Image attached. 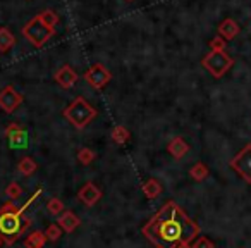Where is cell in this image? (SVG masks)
Masks as SVG:
<instances>
[{
  "instance_id": "cell-1",
  "label": "cell",
  "mask_w": 251,
  "mask_h": 248,
  "mask_svg": "<svg viewBox=\"0 0 251 248\" xmlns=\"http://www.w3.org/2000/svg\"><path fill=\"white\" fill-rule=\"evenodd\" d=\"M200 226L174 200H169L141 227L143 236L155 248H191L200 236Z\"/></svg>"
},
{
  "instance_id": "cell-2",
  "label": "cell",
  "mask_w": 251,
  "mask_h": 248,
  "mask_svg": "<svg viewBox=\"0 0 251 248\" xmlns=\"http://www.w3.org/2000/svg\"><path fill=\"white\" fill-rule=\"evenodd\" d=\"M29 226L31 219H25L21 207L16 205L14 200H9L0 207V238L5 245H14Z\"/></svg>"
},
{
  "instance_id": "cell-3",
  "label": "cell",
  "mask_w": 251,
  "mask_h": 248,
  "mask_svg": "<svg viewBox=\"0 0 251 248\" xmlns=\"http://www.w3.org/2000/svg\"><path fill=\"white\" fill-rule=\"evenodd\" d=\"M62 114L76 130H83L97 117V109L91 107L83 97H76L73 104L64 109Z\"/></svg>"
},
{
  "instance_id": "cell-4",
  "label": "cell",
  "mask_w": 251,
  "mask_h": 248,
  "mask_svg": "<svg viewBox=\"0 0 251 248\" xmlns=\"http://www.w3.org/2000/svg\"><path fill=\"white\" fill-rule=\"evenodd\" d=\"M201 66L212 74L213 78H222L230 67L234 66V59L230 55H227L226 50L224 52H212L206 54L205 57L201 59Z\"/></svg>"
},
{
  "instance_id": "cell-5",
  "label": "cell",
  "mask_w": 251,
  "mask_h": 248,
  "mask_svg": "<svg viewBox=\"0 0 251 248\" xmlns=\"http://www.w3.org/2000/svg\"><path fill=\"white\" fill-rule=\"evenodd\" d=\"M52 35H53V29H50L49 26L43 25L38 16L33 18L31 21L23 28V36H25L33 47H36V49L45 45Z\"/></svg>"
},
{
  "instance_id": "cell-6",
  "label": "cell",
  "mask_w": 251,
  "mask_h": 248,
  "mask_svg": "<svg viewBox=\"0 0 251 248\" xmlns=\"http://www.w3.org/2000/svg\"><path fill=\"white\" fill-rule=\"evenodd\" d=\"M230 169L244 179V183L251 185V143H246L229 162Z\"/></svg>"
},
{
  "instance_id": "cell-7",
  "label": "cell",
  "mask_w": 251,
  "mask_h": 248,
  "mask_svg": "<svg viewBox=\"0 0 251 248\" xmlns=\"http://www.w3.org/2000/svg\"><path fill=\"white\" fill-rule=\"evenodd\" d=\"M84 80H86L88 84H90L91 88H95V90H103V88L110 83L112 73L103 64L97 62L84 73Z\"/></svg>"
},
{
  "instance_id": "cell-8",
  "label": "cell",
  "mask_w": 251,
  "mask_h": 248,
  "mask_svg": "<svg viewBox=\"0 0 251 248\" xmlns=\"http://www.w3.org/2000/svg\"><path fill=\"white\" fill-rule=\"evenodd\" d=\"M21 104H23V95L19 93V91H16L14 86L7 84L4 90L0 91V109L4 112L11 114V112H14Z\"/></svg>"
},
{
  "instance_id": "cell-9",
  "label": "cell",
  "mask_w": 251,
  "mask_h": 248,
  "mask_svg": "<svg viewBox=\"0 0 251 248\" xmlns=\"http://www.w3.org/2000/svg\"><path fill=\"white\" fill-rule=\"evenodd\" d=\"M101 190L98 188L95 183H91V181H88L86 185L83 186V188L77 192V200L79 202H83L86 207H93L97 202H100V198H101Z\"/></svg>"
},
{
  "instance_id": "cell-10",
  "label": "cell",
  "mask_w": 251,
  "mask_h": 248,
  "mask_svg": "<svg viewBox=\"0 0 251 248\" xmlns=\"http://www.w3.org/2000/svg\"><path fill=\"white\" fill-rule=\"evenodd\" d=\"M53 78H55V81L64 88V90H69V88H73L74 83L77 81V73L71 66H62L59 71H57Z\"/></svg>"
},
{
  "instance_id": "cell-11",
  "label": "cell",
  "mask_w": 251,
  "mask_h": 248,
  "mask_svg": "<svg viewBox=\"0 0 251 248\" xmlns=\"http://www.w3.org/2000/svg\"><path fill=\"white\" fill-rule=\"evenodd\" d=\"M57 224L62 227L64 233H74V231L79 227L81 219L73 212V210H64V212L59 216V219H57Z\"/></svg>"
},
{
  "instance_id": "cell-12",
  "label": "cell",
  "mask_w": 251,
  "mask_h": 248,
  "mask_svg": "<svg viewBox=\"0 0 251 248\" xmlns=\"http://www.w3.org/2000/svg\"><path fill=\"white\" fill-rule=\"evenodd\" d=\"M167 152L172 155V157L176 159V161H181V159H184L186 155H188L189 145L186 143L184 138H182V137H176V138H172V140L169 141Z\"/></svg>"
},
{
  "instance_id": "cell-13",
  "label": "cell",
  "mask_w": 251,
  "mask_h": 248,
  "mask_svg": "<svg viewBox=\"0 0 251 248\" xmlns=\"http://www.w3.org/2000/svg\"><path fill=\"white\" fill-rule=\"evenodd\" d=\"M219 36H222L226 42H229V40H234L237 35H239V31H241V28H239V25H237L234 19H224L222 23L219 25Z\"/></svg>"
},
{
  "instance_id": "cell-14",
  "label": "cell",
  "mask_w": 251,
  "mask_h": 248,
  "mask_svg": "<svg viewBox=\"0 0 251 248\" xmlns=\"http://www.w3.org/2000/svg\"><path fill=\"white\" fill-rule=\"evenodd\" d=\"M5 138H7L9 147L11 148H28V143H29L28 131L23 130V128H19V130L5 135Z\"/></svg>"
},
{
  "instance_id": "cell-15",
  "label": "cell",
  "mask_w": 251,
  "mask_h": 248,
  "mask_svg": "<svg viewBox=\"0 0 251 248\" xmlns=\"http://www.w3.org/2000/svg\"><path fill=\"white\" fill-rule=\"evenodd\" d=\"M141 190H143L145 196H147L148 200H157L158 196L162 195V185H160V181L155 178L147 179V181L143 183V186H141Z\"/></svg>"
},
{
  "instance_id": "cell-16",
  "label": "cell",
  "mask_w": 251,
  "mask_h": 248,
  "mask_svg": "<svg viewBox=\"0 0 251 248\" xmlns=\"http://www.w3.org/2000/svg\"><path fill=\"white\" fill-rule=\"evenodd\" d=\"M47 241L49 240H47V236H45V231H33V233L28 234L25 245H26V248H43Z\"/></svg>"
},
{
  "instance_id": "cell-17",
  "label": "cell",
  "mask_w": 251,
  "mask_h": 248,
  "mask_svg": "<svg viewBox=\"0 0 251 248\" xmlns=\"http://www.w3.org/2000/svg\"><path fill=\"white\" fill-rule=\"evenodd\" d=\"M110 137H112V140H114V143L126 145L127 141H129L131 133H129V130H127L126 126H114V128H112Z\"/></svg>"
},
{
  "instance_id": "cell-18",
  "label": "cell",
  "mask_w": 251,
  "mask_h": 248,
  "mask_svg": "<svg viewBox=\"0 0 251 248\" xmlns=\"http://www.w3.org/2000/svg\"><path fill=\"white\" fill-rule=\"evenodd\" d=\"M208 174H210V169L206 167V164H203V162H196V164L189 169L191 179H195V181H198V183L205 181V179L208 178Z\"/></svg>"
},
{
  "instance_id": "cell-19",
  "label": "cell",
  "mask_w": 251,
  "mask_h": 248,
  "mask_svg": "<svg viewBox=\"0 0 251 248\" xmlns=\"http://www.w3.org/2000/svg\"><path fill=\"white\" fill-rule=\"evenodd\" d=\"M36 169H38V164L35 162V159L28 157V155H26V157H23L21 161H19V164H18V171L21 172L23 176L35 174Z\"/></svg>"
},
{
  "instance_id": "cell-20",
  "label": "cell",
  "mask_w": 251,
  "mask_h": 248,
  "mask_svg": "<svg viewBox=\"0 0 251 248\" xmlns=\"http://www.w3.org/2000/svg\"><path fill=\"white\" fill-rule=\"evenodd\" d=\"M16 43V38L7 28H0V52H7Z\"/></svg>"
},
{
  "instance_id": "cell-21",
  "label": "cell",
  "mask_w": 251,
  "mask_h": 248,
  "mask_svg": "<svg viewBox=\"0 0 251 248\" xmlns=\"http://www.w3.org/2000/svg\"><path fill=\"white\" fill-rule=\"evenodd\" d=\"M38 18H40V21H42L45 26H49L50 29H55L57 23H59V14H57L55 11H52V9L43 11L42 14H38Z\"/></svg>"
},
{
  "instance_id": "cell-22",
  "label": "cell",
  "mask_w": 251,
  "mask_h": 248,
  "mask_svg": "<svg viewBox=\"0 0 251 248\" xmlns=\"http://www.w3.org/2000/svg\"><path fill=\"white\" fill-rule=\"evenodd\" d=\"M95 159H97V154H95L91 148L83 147V148H79V150H77V161H79L83 165H90Z\"/></svg>"
},
{
  "instance_id": "cell-23",
  "label": "cell",
  "mask_w": 251,
  "mask_h": 248,
  "mask_svg": "<svg viewBox=\"0 0 251 248\" xmlns=\"http://www.w3.org/2000/svg\"><path fill=\"white\" fill-rule=\"evenodd\" d=\"M47 210H49V214H52V216H60V214L66 210V205H64V202L60 198H50L49 202H47Z\"/></svg>"
},
{
  "instance_id": "cell-24",
  "label": "cell",
  "mask_w": 251,
  "mask_h": 248,
  "mask_svg": "<svg viewBox=\"0 0 251 248\" xmlns=\"http://www.w3.org/2000/svg\"><path fill=\"white\" fill-rule=\"evenodd\" d=\"M62 227L59 226V224H49L45 229V236L49 241H57L60 240V236H62Z\"/></svg>"
},
{
  "instance_id": "cell-25",
  "label": "cell",
  "mask_w": 251,
  "mask_h": 248,
  "mask_svg": "<svg viewBox=\"0 0 251 248\" xmlns=\"http://www.w3.org/2000/svg\"><path fill=\"white\" fill-rule=\"evenodd\" d=\"M5 195H7L9 200H18L19 196L23 195V188L19 186V183L12 181L11 185H9L7 188H5Z\"/></svg>"
},
{
  "instance_id": "cell-26",
  "label": "cell",
  "mask_w": 251,
  "mask_h": 248,
  "mask_svg": "<svg viewBox=\"0 0 251 248\" xmlns=\"http://www.w3.org/2000/svg\"><path fill=\"white\" fill-rule=\"evenodd\" d=\"M226 45H227V42L219 35H217L215 38L210 40V50H212V52H224V50H226Z\"/></svg>"
},
{
  "instance_id": "cell-27",
  "label": "cell",
  "mask_w": 251,
  "mask_h": 248,
  "mask_svg": "<svg viewBox=\"0 0 251 248\" xmlns=\"http://www.w3.org/2000/svg\"><path fill=\"white\" fill-rule=\"evenodd\" d=\"M191 248H215V243L206 236H198Z\"/></svg>"
},
{
  "instance_id": "cell-28",
  "label": "cell",
  "mask_w": 251,
  "mask_h": 248,
  "mask_svg": "<svg viewBox=\"0 0 251 248\" xmlns=\"http://www.w3.org/2000/svg\"><path fill=\"white\" fill-rule=\"evenodd\" d=\"M2 245H4V240H2V238H0V247H2Z\"/></svg>"
},
{
  "instance_id": "cell-29",
  "label": "cell",
  "mask_w": 251,
  "mask_h": 248,
  "mask_svg": "<svg viewBox=\"0 0 251 248\" xmlns=\"http://www.w3.org/2000/svg\"><path fill=\"white\" fill-rule=\"evenodd\" d=\"M126 2H133V0H126Z\"/></svg>"
}]
</instances>
